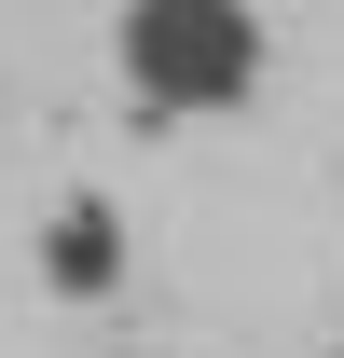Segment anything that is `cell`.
<instances>
[{
    "label": "cell",
    "instance_id": "obj_1",
    "mask_svg": "<svg viewBox=\"0 0 344 358\" xmlns=\"http://www.w3.org/2000/svg\"><path fill=\"white\" fill-rule=\"evenodd\" d=\"M261 14H234V0H138L124 28H110V69H124V96L152 110V124H207V110H234V96L261 83Z\"/></svg>",
    "mask_w": 344,
    "mask_h": 358
},
{
    "label": "cell",
    "instance_id": "obj_2",
    "mask_svg": "<svg viewBox=\"0 0 344 358\" xmlns=\"http://www.w3.org/2000/svg\"><path fill=\"white\" fill-rule=\"evenodd\" d=\"M42 289L55 303H110V289H124V221H110V193H69L42 221Z\"/></svg>",
    "mask_w": 344,
    "mask_h": 358
}]
</instances>
